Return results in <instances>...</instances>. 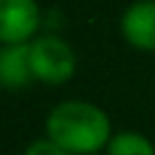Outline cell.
<instances>
[{"mask_svg": "<svg viewBox=\"0 0 155 155\" xmlns=\"http://www.w3.org/2000/svg\"><path fill=\"white\" fill-rule=\"evenodd\" d=\"M24 155H70L68 150H63L58 143H53L51 138H41V140H34Z\"/></svg>", "mask_w": 155, "mask_h": 155, "instance_id": "cell-7", "label": "cell"}, {"mask_svg": "<svg viewBox=\"0 0 155 155\" xmlns=\"http://www.w3.org/2000/svg\"><path fill=\"white\" fill-rule=\"evenodd\" d=\"M34 80L29 46L27 44H10L0 48V85L7 90L27 87Z\"/></svg>", "mask_w": 155, "mask_h": 155, "instance_id": "cell-5", "label": "cell"}, {"mask_svg": "<svg viewBox=\"0 0 155 155\" xmlns=\"http://www.w3.org/2000/svg\"><path fill=\"white\" fill-rule=\"evenodd\" d=\"M29 58L34 78L51 85L65 82L75 70V56L70 46L56 36H41L34 44H29Z\"/></svg>", "mask_w": 155, "mask_h": 155, "instance_id": "cell-2", "label": "cell"}, {"mask_svg": "<svg viewBox=\"0 0 155 155\" xmlns=\"http://www.w3.org/2000/svg\"><path fill=\"white\" fill-rule=\"evenodd\" d=\"M39 27V7L34 0H0V41L22 44Z\"/></svg>", "mask_w": 155, "mask_h": 155, "instance_id": "cell-3", "label": "cell"}, {"mask_svg": "<svg viewBox=\"0 0 155 155\" xmlns=\"http://www.w3.org/2000/svg\"><path fill=\"white\" fill-rule=\"evenodd\" d=\"M48 138L68 153H94L109 143V119L87 102H65L48 114Z\"/></svg>", "mask_w": 155, "mask_h": 155, "instance_id": "cell-1", "label": "cell"}, {"mask_svg": "<svg viewBox=\"0 0 155 155\" xmlns=\"http://www.w3.org/2000/svg\"><path fill=\"white\" fill-rule=\"evenodd\" d=\"M109 155H155V150L140 133H119L109 140Z\"/></svg>", "mask_w": 155, "mask_h": 155, "instance_id": "cell-6", "label": "cell"}, {"mask_svg": "<svg viewBox=\"0 0 155 155\" xmlns=\"http://www.w3.org/2000/svg\"><path fill=\"white\" fill-rule=\"evenodd\" d=\"M126 39L145 51H155V2L140 0L131 5L121 19Z\"/></svg>", "mask_w": 155, "mask_h": 155, "instance_id": "cell-4", "label": "cell"}]
</instances>
